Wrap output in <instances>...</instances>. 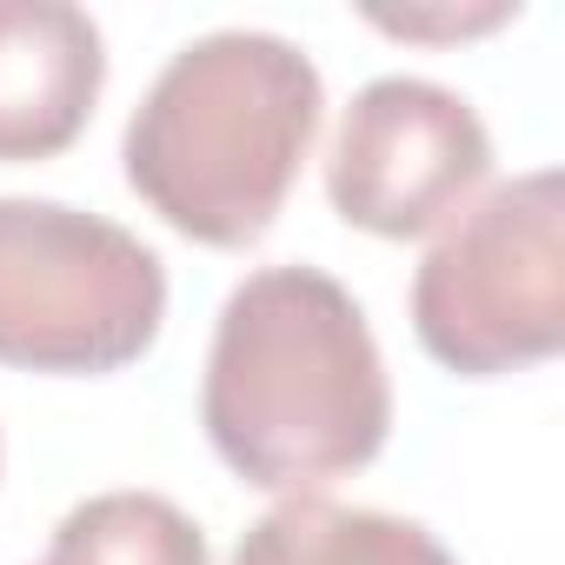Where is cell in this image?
<instances>
[{"instance_id": "5b68a950", "label": "cell", "mask_w": 565, "mask_h": 565, "mask_svg": "<svg viewBox=\"0 0 565 565\" xmlns=\"http://www.w3.org/2000/svg\"><path fill=\"white\" fill-rule=\"evenodd\" d=\"M492 173L486 120L439 81L386 74L353 94L333 153L327 200L347 226L380 239H419L459 220V206Z\"/></svg>"}, {"instance_id": "6da1fadb", "label": "cell", "mask_w": 565, "mask_h": 565, "mask_svg": "<svg viewBox=\"0 0 565 565\" xmlns=\"http://www.w3.org/2000/svg\"><path fill=\"white\" fill-rule=\"evenodd\" d=\"M200 426L259 492H313L380 459L393 380L360 300L320 266H259L220 307Z\"/></svg>"}, {"instance_id": "277c9868", "label": "cell", "mask_w": 565, "mask_h": 565, "mask_svg": "<svg viewBox=\"0 0 565 565\" xmlns=\"http://www.w3.org/2000/svg\"><path fill=\"white\" fill-rule=\"evenodd\" d=\"M413 333L459 380H499L565 347V180L492 186L413 273Z\"/></svg>"}, {"instance_id": "52a82bcc", "label": "cell", "mask_w": 565, "mask_h": 565, "mask_svg": "<svg viewBox=\"0 0 565 565\" xmlns=\"http://www.w3.org/2000/svg\"><path fill=\"white\" fill-rule=\"evenodd\" d=\"M233 565H459V558L419 519L294 492L239 532Z\"/></svg>"}, {"instance_id": "3957f363", "label": "cell", "mask_w": 565, "mask_h": 565, "mask_svg": "<svg viewBox=\"0 0 565 565\" xmlns=\"http://www.w3.org/2000/svg\"><path fill=\"white\" fill-rule=\"evenodd\" d=\"M167 320L160 253L67 200H0V366L120 373Z\"/></svg>"}, {"instance_id": "ba28073f", "label": "cell", "mask_w": 565, "mask_h": 565, "mask_svg": "<svg viewBox=\"0 0 565 565\" xmlns=\"http://www.w3.org/2000/svg\"><path fill=\"white\" fill-rule=\"evenodd\" d=\"M47 565H206V532L160 492H100L54 525Z\"/></svg>"}, {"instance_id": "7a4b0ae2", "label": "cell", "mask_w": 565, "mask_h": 565, "mask_svg": "<svg viewBox=\"0 0 565 565\" xmlns=\"http://www.w3.org/2000/svg\"><path fill=\"white\" fill-rule=\"evenodd\" d=\"M320 120V67L294 41L253 28L186 41L127 120V186L173 233L246 253L273 233Z\"/></svg>"}, {"instance_id": "8992f818", "label": "cell", "mask_w": 565, "mask_h": 565, "mask_svg": "<svg viewBox=\"0 0 565 565\" xmlns=\"http://www.w3.org/2000/svg\"><path fill=\"white\" fill-rule=\"evenodd\" d=\"M107 87V41L67 0H0V160L67 153Z\"/></svg>"}, {"instance_id": "9c48e42d", "label": "cell", "mask_w": 565, "mask_h": 565, "mask_svg": "<svg viewBox=\"0 0 565 565\" xmlns=\"http://www.w3.org/2000/svg\"><path fill=\"white\" fill-rule=\"evenodd\" d=\"M386 34H413V41H433V34H486L499 21H512V8H479L466 21H446V14H373Z\"/></svg>"}]
</instances>
